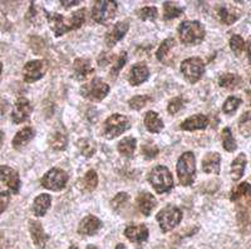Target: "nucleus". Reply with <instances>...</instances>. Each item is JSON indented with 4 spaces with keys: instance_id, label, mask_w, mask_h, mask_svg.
I'll use <instances>...</instances> for the list:
<instances>
[{
    "instance_id": "1",
    "label": "nucleus",
    "mask_w": 251,
    "mask_h": 249,
    "mask_svg": "<svg viewBox=\"0 0 251 249\" xmlns=\"http://www.w3.org/2000/svg\"><path fill=\"white\" fill-rule=\"evenodd\" d=\"M84 18H86L84 9H80V10L75 12L68 20L58 13H48L47 14L48 23L55 37H60V35L66 34L67 31L80 28V25L84 22Z\"/></svg>"
},
{
    "instance_id": "2",
    "label": "nucleus",
    "mask_w": 251,
    "mask_h": 249,
    "mask_svg": "<svg viewBox=\"0 0 251 249\" xmlns=\"http://www.w3.org/2000/svg\"><path fill=\"white\" fill-rule=\"evenodd\" d=\"M178 35L183 44L186 45H197L205 38V29L200 22H182L178 26Z\"/></svg>"
},
{
    "instance_id": "3",
    "label": "nucleus",
    "mask_w": 251,
    "mask_h": 249,
    "mask_svg": "<svg viewBox=\"0 0 251 249\" xmlns=\"http://www.w3.org/2000/svg\"><path fill=\"white\" fill-rule=\"evenodd\" d=\"M177 177L182 185H191L196 177V159L192 152H186L177 160Z\"/></svg>"
},
{
    "instance_id": "4",
    "label": "nucleus",
    "mask_w": 251,
    "mask_h": 249,
    "mask_svg": "<svg viewBox=\"0 0 251 249\" xmlns=\"http://www.w3.org/2000/svg\"><path fill=\"white\" fill-rule=\"evenodd\" d=\"M149 181L158 194L170 192L174 188V178L171 172L163 165H157L151 170Z\"/></svg>"
},
{
    "instance_id": "5",
    "label": "nucleus",
    "mask_w": 251,
    "mask_h": 249,
    "mask_svg": "<svg viewBox=\"0 0 251 249\" xmlns=\"http://www.w3.org/2000/svg\"><path fill=\"white\" fill-rule=\"evenodd\" d=\"M129 119L122 114H113L104 122L103 127V136L107 139H114L125 133L127 129H129Z\"/></svg>"
},
{
    "instance_id": "6",
    "label": "nucleus",
    "mask_w": 251,
    "mask_h": 249,
    "mask_svg": "<svg viewBox=\"0 0 251 249\" xmlns=\"http://www.w3.org/2000/svg\"><path fill=\"white\" fill-rule=\"evenodd\" d=\"M182 219V213L177 207L170 204L166 205L163 209H161L157 214V222L160 224V228L162 232L167 233L172 230L177 224Z\"/></svg>"
},
{
    "instance_id": "7",
    "label": "nucleus",
    "mask_w": 251,
    "mask_h": 249,
    "mask_svg": "<svg viewBox=\"0 0 251 249\" xmlns=\"http://www.w3.org/2000/svg\"><path fill=\"white\" fill-rule=\"evenodd\" d=\"M117 3L108 1V0H100L93 4L92 8V18L96 23L104 24L108 20L113 19L117 12Z\"/></svg>"
},
{
    "instance_id": "8",
    "label": "nucleus",
    "mask_w": 251,
    "mask_h": 249,
    "mask_svg": "<svg viewBox=\"0 0 251 249\" xmlns=\"http://www.w3.org/2000/svg\"><path fill=\"white\" fill-rule=\"evenodd\" d=\"M80 93L84 98L92 102H100L109 93V87L100 78H94L91 83L83 85L80 88Z\"/></svg>"
},
{
    "instance_id": "9",
    "label": "nucleus",
    "mask_w": 251,
    "mask_h": 249,
    "mask_svg": "<svg viewBox=\"0 0 251 249\" xmlns=\"http://www.w3.org/2000/svg\"><path fill=\"white\" fill-rule=\"evenodd\" d=\"M181 71H182L183 77L186 78L187 82L191 84H195L202 77L203 71H205V66L203 62L200 58H188L183 60L181 64Z\"/></svg>"
},
{
    "instance_id": "10",
    "label": "nucleus",
    "mask_w": 251,
    "mask_h": 249,
    "mask_svg": "<svg viewBox=\"0 0 251 249\" xmlns=\"http://www.w3.org/2000/svg\"><path fill=\"white\" fill-rule=\"evenodd\" d=\"M40 181H42V185L47 189L58 192L66 187L67 181H68V174L59 168H53L44 174Z\"/></svg>"
},
{
    "instance_id": "11",
    "label": "nucleus",
    "mask_w": 251,
    "mask_h": 249,
    "mask_svg": "<svg viewBox=\"0 0 251 249\" xmlns=\"http://www.w3.org/2000/svg\"><path fill=\"white\" fill-rule=\"evenodd\" d=\"M48 69V64L44 60H30L24 66L23 77L26 83H34L42 79Z\"/></svg>"
},
{
    "instance_id": "12",
    "label": "nucleus",
    "mask_w": 251,
    "mask_h": 249,
    "mask_svg": "<svg viewBox=\"0 0 251 249\" xmlns=\"http://www.w3.org/2000/svg\"><path fill=\"white\" fill-rule=\"evenodd\" d=\"M0 183L4 184L14 194H17L20 189L19 174L17 170L6 165H0Z\"/></svg>"
},
{
    "instance_id": "13",
    "label": "nucleus",
    "mask_w": 251,
    "mask_h": 249,
    "mask_svg": "<svg viewBox=\"0 0 251 249\" xmlns=\"http://www.w3.org/2000/svg\"><path fill=\"white\" fill-rule=\"evenodd\" d=\"M31 112H33V107H31L30 102L25 98H19L15 102L14 108L12 112V120L15 124H20V123L25 122L26 119L30 116Z\"/></svg>"
},
{
    "instance_id": "14",
    "label": "nucleus",
    "mask_w": 251,
    "mask_h": 249,
    "mask_svg": "<svg viewBox=\"0 0 251 249\" xmlns=\"http://www.w3.org/2000/svg\"><path fill=\"white\" fill-rule=\"evenodd\" d=\"M129 25L127 22H118V23L114 24L108 31H107L106 38H104V42H106L107 46L112 48L117 44L120 40L123 39L126 34H127V31H128Z\"/></svg>"
},
{
    "instance_id": "15",
    "label": "nucleus",
    "mask_w": 251,
    "mask_h": 249,
    "mask_svg": "<svg viewBox=\"0 0 251 249\" xmlns=\"http://www.w3.org/2000/svg\"><path fill=\"white\" fill-rule=\"evenodd\" d=\"M125 235L132 243H143L149 238V228L145 224H131L125 229Z\"/></svg>"
},
{
    "instance_id": "16",
    "label": "nucleus",
    "mask_w": 251,
    "mask_h": 249,
    "mask_svg": "<svg viewBox=\"0 0 251 249\" xmlns=\"http://www.w3.org/2000/svg\"><path fill=\"white\" fill-rule=\"evenodd\" d=\"M102 222L94 217V215H87L86 218L80 221L78 226V233L82 235H94L97 234L98 230L102 228Z\"/></svg>"
},
{
    "instance_id": "17",
    "label": "nucleus",
    "mask_w": 251,
    "mask_h": 249,
    "mask_svg": "<svg viewBox=\"0 0 251 249\" xmlns=\"http://www.w3.org/2000/svg\"><path fill=\"white\" fill-rule=\"evenodd\" d=\"M29 230H30V235H31V239L34 242V244L39 248H44L48 242L49 237L44 232L43 226L39 222H35V221H30L29 222Z\"/></svg>"
},
{
    "instance_id": "18",
    "label": "nucleus",
    "mask_w": 251,
    "mask_h": 249,
    "mask_svg": "<svg viewBox=\"0 0 251 249\" xmlns=\"http://www.w3.org/2000/svg\"><path fill=\"white\" fill-rule=\"evenodd\" d=\"M157 201L153 197V194L149 192H142L140 193V196L137 197V205L140 212L142 213L143 215L149 217L152 213V210L156 208Z\"/></svg>"
},
{
    "instance_id": "19",
    "label": "nucleus",
    "mask_w": 251,
    "mask_h": 249,
    "mask_svg": "<svg viewBox=\"0 0 251 249\" xmlns=\"http://www.w3.org/2000/svg\"><path fill=\"white\" fill-rule=\"evenodd\" d=\"M73 73H75V78L78 80H84L94 73L93 67L91 66V62L88 59H83V58H78L75 59V64H73Z\"/></svg>"
},
{
    "instance_id": "20",
    "label": "nucleus",
    "mask_w": 251,
    "mask_h": 249,
    "mask_svg": "<svg viewBox=\"0 0 251 249\" xmlns=\"http://www.w3.org/2000/svg\"><path fill=\"white\" fill-rule=\"evenodd\" d=\"M208 124V118L203 114H196L190 118H187L185 122L181 124V129L182 131L194 132L199 131V129H205Z\"/></svg>"
},
{
    "instance_id": "21",
    "label": "nucleus",
    "mask_w": 251,
    "mask_h": 249,
    "mask_svg": "<svg viewBox=\"0 0 251 249\" xmlns=\"http://www.w3.org/2000/svg\"><path fill=\"white\" fill-rule=\"evenodd\" d=\"M150 70L149 68L143 64V63H138L136 66L132 67L131 73H129L128 80L131 85H140L143 82L149 79Z\"/></svg>"
},
{
    "instance_id": "22",
    "label": "nucleus",
    "mask_w": 251,
    "mask_h": 249,
    "mask_svg": "<svg viewBox=\"0 0 251 249\" xmlns=\"http://www.w3.org/2000/svg\"><path fill=\"white\" fill-rule=\"evenodd\" d=\"M231 201L240 203L245 202V204H251V185L248 181L239 184L236 188L231 192Z\"/></svg>"
},
{
    "instance_id": "23",
    "label": "nucleus",
    "mask_w": 251,
    "mask_h": 249,
    "mask_svg": "<svg viewBox=\"0 0 251 249\" xmlns=\"http://www.w3.org/2000/svg\"><path fill=\"white\" fill-rule=\"evenodd\" d=\"M221 156L219 153H207L202 159V170L207 174H219Z\"/></svg>"
},
{
    "instance_id": "24",
    "label": "nucleus",
    "mask_w": 251,
    "mask_h": 249,
    "mask_svg": "<svg viewBox=\"0 0 251 249\" xmlns=\"http://www.w3.org/2000/svg\"><path fill=\"white\" fill-rule=\"evenodd\" d=\"M50 204L51 197L49 196V194H46V193H44V194H40V196H38L37 198L34 199L31 209H33L34 215H37V217H43L47 213V210L49 209V207H50Z\"/></svg>"
},
{
    "instance_id": "25",
    "label": "nucleus",
    "mask_w": 251,
    "mask_h": 249,
    "mask_svg": "<svg viewBox=\"0 0 251 249\" xmlns=\"http://www.w3.org/2000/svg\"><path fill=\"white\" fill-rule=\"evenodd\" d=\"M33 138H34V131L29 127L24 128V129H22V131H19L17 134H15L12 144L15 149L20 150V149H23V148L25 147V145L28 144Z\"/></svg>"
},
{
    "instance_id": "26",
    "label": "nucleus",
    "mask_w": 251,
    "mask_h": 249,
    "mask_svg": "<svg viewBox=\"0 0 251 249\" xmlns=\"http://www.w3.org/2000/svg\"><path fill=\"white\" fill-rule=\"evenodd\" d=\"M246 164H248V158H246V156L244 153H240L234 159V161L231 163V178L235 181L241 179L244 172H245Z\"/></svg>"
},
{
    "instance_id": "27",
    "label": "nucleus",
    "mask_w": 251,
    "mask_h": 249,
    "mask_svg": "<svg viewBox=\"0 0 251 249\" xmlns=\"http://www.w3.org/2000/svg\"><path fill=\"white\" fill-rule=\"evenodd\" d=\"M145 125L151 133H160L163 129V122L156 112L150 111L145 116Z\"/></svg>"
},
{
    "instance_id": "28",
    "label": "nucleus",
    "mask_w": 251,
    "mask_h": 249,
    "mask_svg": "<svg viewBox=\"0 0 251 249\" xmlns=\"http://www.w3.org/2000/svg\"><path fill=\"white\" fill-rule=\"evenodd\" d=\"M136 145H137V140L133 136H126L118 144V152H120L121 156L126 157V158H131L133 156L134 150H136Z\"/></svg>"
},
{
    "instance_id": "29",
    "label": "nucleus",
    "mask_w": 251,
    "mask_h": 249,
    "mask_svg": "<svg viewBox=\"0 0 251 249\" xmlns=\"http://www.w3.org/2000/svg\"><path fill=\"white\" fill-rule=\"evenodd\" d=\"M98 184V176L94 170H88L86 176L83 177L79 181V188L84 192H93L97 188Z\"/></svg>"
},
{
    "instance_id": "30",
    "label": "nucleus",
    "mask_w": 251,
    "mask_h": 249,
    "mask_svg": "<svg viewBox=\"0 0 251 249\" xmlns=\"http://www.w3.org/2000/svg\"><path fill=\"white\" fill-rule=\"evenodd\" d=\"M219 17L220 20L226 25H231L239 19L240 14L236 9H232L230 6H221L219 9Z\"/></svg>"
},
{
    "instance_id": "31",
    "label": "nucleus",
    "mask_w": 251,
    "mask_h": 249,
    "mask_svg": "<svg viewBox=\"0 0 251 249\" xmlns=\"http://www.w3.org/2000/svg\"><path fill=\"white\" fill-rule=\"evenodd\" d=\"M241 84V78L236 74L225 73L219 78V85L221 88L226 89H236Z\"/></svg>"
},
{
    "instance_id": "32",
    "label": "nucleus",
    "mask_w": 251,
    "mask_h": 249,
    "mask_svg": "<svg viewBox=\"0 0 251 249\" xmlns=\"http://www.w3.org/2000/svg\"><path fill=\"white\" fill-rule=\"evenodd\" d=\"M49 143H50V147L53 149L64 150L67 148V144H68V138H67V134L63 131H57L50 136Z\"/></svg>"
},
{
    "instance_id": "33",
    "label": "nucleus",
    "mask_w": 251,
    "mask_h": 249,
    "mask_svg": "<svg viewBox=\"0 0 251 249\" xmlns=\"http://www.w3.org/2000/svg\"><path fill=\"white\" fill-rule=\"evenodd\" d=\"M175 46V39L172 38H169V39L163 40V43L161 44V46L158 48L157 50V59L160 60L161 63H165V64H169L170 59H169V55H170V51L171 49Z\"/></svg>"
},
{
    "instance_id": "34",
    "label": "nucleus",
    "mask_w": 251,
    "mask_h": 249,
    "mask_svg": "<svg viewBox=\"0 0 251 249\" xmlns=\"http://www.w3.org/2000/svg\"><path fill=\"white\" fill-rule=\"evenodd\" d=\"M183 13V8L180 5H177L176 3L172 1H166L163 3V19L165 20H171L174 18L180 17Z\"/></svg>"
},
{
    "instance_id": "35",
    "label": "nucleus",
    "mask_w": 251,
    "mask_h": 249,
    "mask_svg": "<svg viewBox=\"0 0 251 249\" xmlns=\"http://www.w3.org/2000/svg\"><path fill=\"white\" fill-rule=\"evenodd\" d=\"M221 138H223L224 149L227 150V152H230V153L236 150V148H237L236 140H235V138H234V136H232L231 129H230V128H225V129H224Z\"/></svg>"
},
{
    "instance_id": "36",
    "label": "nucleus",
    "mask_w": 251,
    "mask_h": 249,
    "mask_svg": "<svg viewBox=\"0 0 251 249\" xmlns=\"http://www.w3.org/2000/svg\"><path fill=\"white\" fill-rule=\"evenodd\" d=\"M78 148H79L82 156L87 157V158L94 156L96 150H97L96 143L91 139H80V140H78Z\"/></svg>"
},
{
    "instance_id": "37",
    "label": "nucleus",
    "mask_w": 251,
    "mask_h": 249,
    "mask_svg": "<svg viewBox=\"0 0 251 249\" xmlns=\"http://www.w3.org/2000/svg\"><path fill=\"white\" fill-rule=\"evenodd\" d=\"M239 129L241 134L245 136H251V112H246L240 118Z\"/></svg>"
},
{
    "instance_id": "38",
    "label": "nucleus",
    "mask_w": 251,
    "mask_h": 249,
    "mask_svg": "<svg viewBox=\"0 0 251 249\" xmlns=\"http://www.w3.org/2000/svg\"><path fill=\"white\" fill-rule=\"evenodd\" d=\"M151 100V98L147 95H136L133 98H131L128 102L129 108L134 109V111H140L143 107L149 104V102Z\"/></svg>"
},
{
    "instance_id": "39",
    "label": "nucleus",
    "mask_w": 251,
    "mask_h": 249,
    "mask_svg": "<svg viewBox=\"0 0 251 249\" xmlns=\"http://www.w3.org/2000/svg\"><path fill=\"white\" fill-rule=\"evenodd\" d=\"M241 104V99L236 98V96H228L227 99L225 100L223 107V111L225 114H231L237 111V108Z\"/></svg>"
},
{
    "instance_id": "40",
    "label": "nucleus",
    "mask_w": 251,
    "mask_h": 249,
    "mask_svg": "<svg viewBox=\"0 0 251 249\" xmlns=\"http://www.w3.org/2000/svg\"><path fill=\"white\" fill-rule=\"evenodd\" d=\"M230 48L234 51L235 55H241L243 50L245 49V42L240 35H232L231 39H230Z\"/></svg>"
},
{
    "instance_id": "41",
    "label": "nucleus",
    "mask_w": 251,
    "mask_h": 249,
    "mask_svg": "<svg viewBox=\"0 0 251 249\" xmlns=\"http://www.w3.org/2000/svg\"><path fill=\"white\" fill-rule=\"evenodd\" d=\"M127 202H128V194H127V193H118L117 196L114 197L111 201L112 208H113L116 212H120L126 204H127Z\"/></svg>"
},
{
    "instance_id": "42",
    "label": "nucleus",
    "mask_w": 251,
    "mask_h": 249,
    "mask_svg": "<svg viewBox=\"0 0 251 249\" xmlns=\"http://www.w3.org/2000/svg\"><path fill=\"white\" fill-rule=\"evenodd\" d=\"M138 17L142 20H154L157 18V8L154 6H146L138 10Z\"/></svg>"
},
{
    "instance_id": "43",
    "label": "nucleus",
    "mask_w": 251,
    "mask_h": 249,
    "mask_svg": "<svg viewBox=\"0 0 251 249\" xmlns=\"http://www.w3.org/2000/svg\"><path fill=\"white\" fill-rule=\"evenodd\" d=\"M126 63H127V54L122 53L120 57H118L116 64H113V68H112V70H111V77L112 78L117 77L118 73L121 71V69H122L123 67L126 66Z\"/></svg>"
},
{
    "instance_id": "44",
    "label": "nucleus",
    "mask_w": 251,
    "mask_h": 249,
    "mask_svg": "<svg viewBox=\"0 0 251 249\" xmlns=\"http://www.w3.org/2000/svg\"><path fill=\"white\" fill-rule=\"evenodd\" d=\"M183 102L181 98H174V99L170 102L169 107H167V111H169L170 114H176L182 109Z\"/></svg>"
},
{
    "instance_id": "45",
    "label": "nucleus",
    "mask_w": 251,
    "mask_h": 249,
    "mask_svg": "<svg viewBox=\"0 0 251 249\" xmlns=\"http://www.w3.org/2000/svg\"><path fill=\"white\" fill-rule=\"evenodd\" d=\"M142 153L146 158L152 159V158H154L157 154H158V148H157L156 145L150 144L149 143V144H145L142 147Z\"/></svg>"
},
{
    "instance_id": "46",
    "label": "nucleus",
    "mask_w": 251,
    "mask_h": 249,
    "mask_svg": "<svg viewBox=\"0 0 251 249\" xmlns=\"http://www.w3.org/2000/svg\"><path fill=\"white\" fill-rule=\"evenodd\" d=\"M30 43H31L30 44L31 49H33L37 54H40L44 50V48H46V43H44V40L42 39V38H38V37L31 38Z\"/></svg>"
},
{
    "instance_id": "47",
    "label": "nucleus",
    "mask_w": 251,
    "mask_h": 249,
    "mask_svg": "<svg viewBox=\"0 0 251 249\" xmlns=\"http://www.w3.org/2000/svg\"><path fill=\"white\" fill-rule=\"evenodd\" d=\"M10 202V193L1 192L0 193V214L8 208V204Z\"/></svg>"
},
{
    "instance_id": "48",
    "label": "nucleus",
    "mask_w": 251,
    "mask_h": 249,
    "mask_svg": "<svg viewBox=\"0 0 251 249\" xmlns=\"http://www.w3.org/2000/svg\"><path fill=\"white\" fill-rule=\"evenodd\" d=\"M109 60H111V57L108 55V53H102L100 54V59H98V64H100V67H106L109 63Z\"/></svg>"
},
{
    "instance_id": "49",
    "label": "nucleus",
    "mask_w": 251,
    "mask_h": 249,
    "mask_svg": "<svg viewBox=\"0 0 251 249\" xmlns=\"http://www.w3.org/2000/svg\"><path fill=\"white\" fill-rule=\"evenodd\" d=\"M9 109V103L6 102L5 99H3V98H0V116H3L4 114L8 112Z\"/></svg>"
},
{
    "instance_id": "50",
    "label": "nucleus",
    "mask_w": 251,
    "mask_h": 249,
    "mask_svg": "<svg viewBox=\"0 0 251 249\" xmlns=\"http://www.w3.org/2000/svg\"><path fill=\"white\" fill-rule=\"evenodd\" d=\"M80 1H66V0H62V1H60V4H62L63 6H64V8H71V6H75V5H78V4H79Z\"/></svg>"
},
{
    "instance_id": "51",
    "label": "nucleus",
    "mask_w": 251,
    "mask_h": 249,
    "mask_svg": "<svg viewBox=\"0 0 251 249\" xmlns=\"http://www.w3.org/2000/svg\"><path fill=\"white\" fill-rule=\"evenodd\" d=\"M3 143H4V132L0 131V148H1Z\"/></svg>"
},
{
    "instance_id": "52",
    "label": "nucleus",
    "mask_w": 251,
    "mask_h": 249,
    "mask_svg": "<svg viewBox=\"0 0 251 249\" xmlns=\"http://www.w3.org/2000/svg\"><path fill=\"white\" fill-rule=\"evenodd\" d=\"M248 54H249V58H250L251 60V42L248 44Z\"/></svg>"
},
{
    "instance_id": "53",
    "label": "nucleus",
    "mask_w": 251,
    "mask_h": 249,
    "mask_svg": "<svg viewBox=\"0 0 251 249\" xmlns=\"http://www.w3.org/2000/svg\"><path fill=\"white\" fill-rule=\"evenodd\" d=\"M116 249H127V247H126L125 244L120 243V244H117V247H116Z\"/></svg>"
},
{
    "instance_id": "54",
    "label": "nucleus",
    "mask_w": 251,
    "mask_h": 249,
    "mask_svg": "<svg viewBox=\"0 0 251 249\" xmlns=\"http://www.w3.org/2000/svg\"><path fill=\"white\" fill-rule=\"evenodd\" d=\"M87 249H98V248L96 246H92V244H91V246L87 247Z\"/></svg>"
},
{
    "instance_id": "55",
    "label": "nucleus",
    "mask_w": 251,
    "mask_h": 249,
    "mask_svg": "<svg viewBox=\"0 0 251 249\" xmlns=\"http://www.w3.org/2000/svg\"><path fill=\"white\" fill-rule=\"evenodd\" d=\"M248 96H249V100H250V103H251V91H248Z\"/></svg>"
},
{
    "instance_id": "56",
    "label": "nucleus",
    "mask_w": 251,
    "mask_h": 249,
    "mask_svg": "<svg viewBox=\"0 0 251 249\" xmlns=\"http://www.w3.org/2000/svg\"><path fill=\"white\" fill-rule=\"evenodd\" d=\"M1 70H3V64H1V62H0V74H1Z\"/></svg>"
},
{
    "instance_id": "57",
    "label": "nucleus",
    "mask_w": 251,
    "mask_h": 249,
    "mask_svg": "<svg viewBox=\"0 0 251 249\" xmlns=\"http://www.w3.org/2000/svg\"><path fill=\"white\" fill-rule=\"evenodd\" d=\"M69 249H78V248H77V246H71L69 247Z\"/></svg>"
}]
</instances>
